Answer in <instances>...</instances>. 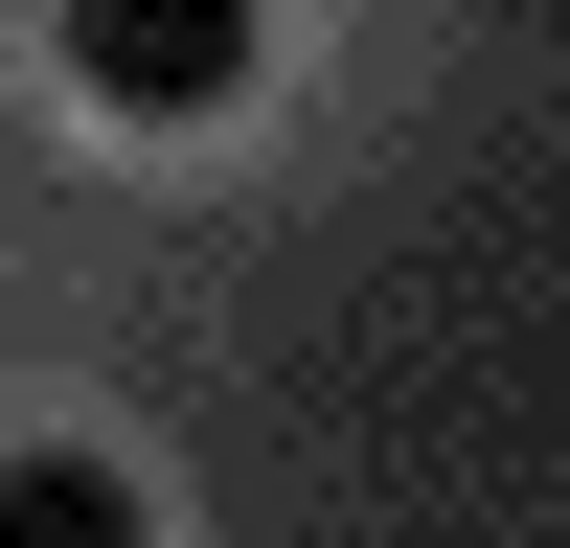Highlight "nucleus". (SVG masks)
I'll return each mask as SVG.
<instances>
[{
    "label": "nucleus",
    "instance_id": "obj_2",
    "mask_svg": "<svg viewBox=\"0 0 570 548\" xmlns=\"http://www.w3.org/2000/svg\"><path fill=\"white\" fill-rule=\"evenodd\" d=\"M0 548H160V502H137L115 457L46 434V457H0Z\"/></svg>",
    "mask_w": 570,
    "mask_h": 548
},
{
    "label": "nucleus",
    "instance_id": "obj_1",
    "mask_svg": "<svg viewBox=\"0 0 570 548\" xmlns=\"http://www.w3.org/2000/svg\"><path fill=\"white\" fill-rule=\"evenodd\" d=\"M46 46H69V91H91V115H228L274 23H252V0H69Z\"/></svg>",
    "mask_w": 570,
    "mask_h": 548
}]
</instances>
